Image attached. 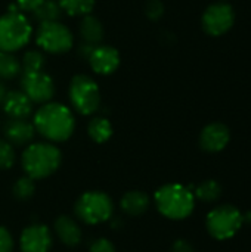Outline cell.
Here are the masks:
<instances>
[{"label": "cell", "mask_w": 251, "mask_h": 252, "mask_svg": "<svg viewBox=\"0 0 251 252\" xmlns=\"http://www.w3.org/2000/svg\"><path fill=\"white\" fill-rule=\"evenodd\" d=\"M231 140V131L223 123H212L206 126L200 134V146L209 154L223 151Z\"/></svg>", "instance_id": "cell-12"}, {"label": "cell", "mask_w": 251, "mask_h": 252, "mask_svg": "<svg viewBox=\"0 0 251 252\" xmlns=\"http://www.w3.org/2000/svg\"><path fill=\"white\" fill-rule=\"evenodd\" d=\"M149 205H151L149 196L141 190H130V192L124 193L120 201L121 210L130 217L142 216L143 213H146L149 210Z\"/></svg>", "instance_id": "cell-17"}, {"label": "cell", "mask_w": 251, "mask_h": 252, "mask_svg": "<svg viewBox=\"0 0 251 252\" xmlns=\"http://www.w3.org/2000/svg\"><path fill=\"white\" fill-rule=\"evenodd\" d=\"M70 100L81 115H92L101 105L99 86L89 75H75L70 83Z\"/></svg>", "instance_id": "cell-7"}, {"label": "cell", "mask_w": 251, "mask_h": 252, "mask_svg": "<svg viewBox=\"0 0 251 252\" xmlns=\"http://www.w3.org/2000/svg\"><path fill=\"white\" fill-rule=\"evenodd\" d=\"M21 71L19 61L10 53L0 50V78L1 80H10L16 77Z\"/></svg>", "instance_id": "cell-23"}, {"label": "cell", "mask_w": 251, "mask_h": 252, "mask_svg": "<svg viewBox=\"0 0 251 252\" xmlns=\"http://www.w3.org/2000/svg\"><path fill=\"white\" fill-rule=\"evenodd\" d=\"M33 34V27L21 12H7L0 16V50L15 52L24 47Z\"/></svg>", "instance_id": "cell-5"}, {"label": "cell", "mask_w": 251, "mask_h": 252, "mask_svg": "<svg viewBox=\"0 0 251 252\" xmlns=\"http://www.w3.org/2000/svg\"><path fill=\"white\" fill-rule=\"evenodd\" d=\"M44 0H16V6L21 12H34Z\"/></svg>", "instance_id": "cell-30"}, {"label": "cell", "mask_w": 251, "mask_h": 252, "mask_svg": "<svg viewBox=\"0 0 251 252\" xmlns=\"http://www.w3.org/2000/svg\"><path fill=\"white\" fill-rule=\"evenodd\" d=\"M53 239L50 230L40 223L25 227L19 238L21 252H49Z\"/></svg>", "instance_id": "cell-11"}, {"label": "cell", "mask_w": 251, "mask_h": 252, "mask_svg": "<svg viewBox=\"0 0 251 252\" xmlns=\"http://www.w3.org/2000/svg\"><path fill=\"white\" fill-rule=\"evenodd\" d=\"M34 18L40 21V24L44 22H55L59 19L62 9L58 3V0H44L34 12Z\"/></svg>", "instance_id": "cell-21"}, {"label": "cell", "mask_w": 251, "mask_h": 252, "mask_svg": "<svg viewBox=\"0 0 251 252\" xmlns=\"http://www.w3.org/2000/svg\"><path fill=\"white\" fill-rule=\"evenodd\" d=\"M164 13V4L161 0H146L145 3V15L152 19L157 21L163 16Z\"/></svg>", "instance_id": "cell-27"}, {"label": "cell", "mask_w": 251, "mask_h": 252, "mask_svg": "<svg viewBox=\"0 0 251 252\" xmlns=\"http://www.w3.org/2000/svg\"><path fill=\"white\" fill-rule=\"evenodd\" d=\"M72 34L61 22H44L37 30V44L49 53H65L72 47Z\"/></svg>", "instance_id": "cell-8"}, {"label": "cell", "mask_w": 251, "mask_h": 252, "mask_svg": "<svg viewBox=\"0 0 251 252\" xmlns=\"http://www.w3.org/2000/svg\"><path fill=\"white\" fill-rule=\"evenodd\" d=\"M36 180H33L28 176H24L18 179L13 185V196L19 201H28L33 198L36 192Z\"/></svg>", "instance_id": "cell-24"}, {"label": "cell", "mask_w": 251, "mask_h": 252, "mask_svg": "<svg viewBox=\"0 0 251 252\" xmlns=\"http://www.w3.org/2000/svg\"><path fill=\"white\" fill-rule=\"evenodd\" d=\"M172 252H195V248L186 239H178L172 245Z\"/></svg>", "instance_id": "cell-31"}, {"label": "cell", "mask_w": 251, "mask_h": 252, "mask_svg": "<svg viewBox=\"0 0 251 252\" xmlns=\"http://www.w3.org/2000/svg\"><path fill=\"white\" fill-rule=\"evenodd\" d=\"M3 109L12 120H27L33 112V102L21 92H7L3 100Z\"/></svg>", "instance_id": "cell-14"}, {"label": "cell", "mask_w": 251, "mask_h": 252, "mask_svg": "<svg viewBox=\"0 0 251 252\" xmlns=\"http://www.w3.org/2000/svg\"><path fill=\"white\" fill-rule=\"evenodd\" d=\"M243 224V213L237 207L228 204L213 208L206 219L207 232L217 241H228L234 238Z\"/></svg>", "instance_id": "cell-6"}, {"label": "cell", "mask_w": 251, "mask_h": 252, "mask_svg": "<svg viewBox=\"0 0 251 252\" xmlns=\"http://www.w3.org/2000/svg\"><path fill=\"white\" fill-rule=\"evenodd\" d=\"M194 196L201 202H215L222 196V185L213 179L204 180L195 188Z\"/></svg>", "instance_id": "cell-20"}, {"label": "cell", "mask_w": 251, "mask_h": 252, "mask_svg": "<svg viewBox=\"0 0 251 252\" xmlns=\"http://www.w3.org/2000/svg\"><path fill=\"white\" fill-rule=\"evenodd\" d=\"M155 207L169 220H185L195 208V196L191 188L179 183L161 186L154 196Z\"/></svg>", "instance_id": "cell-2"}, {"label": "cell", "mask_w": 251, "mask_h": 252, "mask_svg": "<svg viewBox=\"0 0 251 252\" xmlns=\"http://www.w3.org/2000/svg\"><path fill=\"white\" fill-rule=\"evenodd\" d=\"M36 134L34 124L28 123L27 120H9L4 126V136L6 140L13 146H24L28 145Z\"/></svg>", "instance_id": "cell-16"}, {"label": "cell", "mask_w": 251, "mask_h": 252, "mask_svg": "<svg viewBox=\"0 0 251 252\" xmlns=\"http://www.w3.org/2000/svg\"><path fill=\"white\" fill-rule=\"evenodd\" d=\"M44 62V56L38 50H28L22 58L24 71H43Z\"/></svg>", "instance_id": "cell-25"}, {"label": "cell", "mask_w": 251, "mask_h": 252, "mask_svg": "<svg viewBox=\"0 0 251 252\" xmlns=\"http://www.w3.org/2000/svg\"><path fill=\"white\" fill-rule=\"evenodd\" d=\"M61 151L46 142L31 143L22 154L21 164L28 177L33 180H41L52 176L61 165Z\"/></svg>", "instance_id": "cell-3"}, {"label": "cell", "mask_w": 251, "mask_h": 252, "mask_svg": "<svg viewBox=\"0 0 251 252\" xmlns=\"http://www.w3.org/2000/svg\"><path fill=\"white\" fill-rule=\"evenodd\" d=\"M75 217L89 226L108 221L114 214L112 199L101 190H89L80 195L74 205Z\"/></svg>", "instance_id": "cell-4"}, {"label": "cell", "mask_w": 251, "mask_h": 252, "mask_svg": "<svg viewBox=\"0 0 251 252\" xmlns=\"http://www.w3.org/2000/svg\"><path fill=\"white\" fill-rule=\"evenodd\" d=\"M80 35L84 41V44L89 46H98L102 38H104V27L101 24V21L95 16L84 15L83 21L80 24Z\"/></svg>", "instance_id": "cell-18"}, {"label": "cell", "mask_w": 251, "mask_h": 252, "mask_svg": "<svg viewBox=\"0 0 251 252\" xmlns=\"http://www.w3.org/2000/svg\"><path fill=\"white\" fill-rule=\"evenodd\" d=\"M34 128L49 142H65L71 137L75 120L70 108L47 102L34 115Z\"/></svg>", "instance_id": "cell-1"}, {"label": "cell", "mask_w": 251, "mask_h": 252, "mask_svg": "<svg viewBox=\"0 0 251 252\" xmlns=\"http://www.w3.org/2000/svg\"><path fill=\"white\" fill-rule=\"evenodd\" d=\"M6 93H7V92H6L4 86H3V84L0 83V105L3 103V100H4V96H6Z\"/></svg>", "instance_id": "cell-32"}, {"label": "cell", "mask_w": 251, "mask_h": 252, "mask_svg": "<svg viewBox=\"0 0 251 252\" xmlns=\"http://www.w3.org/2000/svg\"><path fill=\"white\" fill-rule=\"evenodd\" d=\"M87 133H89V137L95 143H105L112 136V126L108 118L95 117L90 120V123L87 126Z\"/></svg>", "instance_id": "cell-19"}, {"label": "cell", "mask_w": 251, "mask_h": 252, "mask_svg": "<svg viewBox=\"0 0 251 252\" xmlns=\"http://www.w3.org/2000/svg\"><path fill=\"white\" fill-rule=\"evenodd\" d=\"M235 21V13L231 4L228 3H215L210 4L203 13V28L209 35L219 37L228 32Z\"/></svg>", "instance_id": "cell-10"}, {"label": "cell", "mask_w": 251, "mask_h": 252, "mask_svg": "<svg viewBox=\"0 0 251 252\" xmlns=\"http://www.w3.org/2000/svg\"><path fill=\"white\" fill-rule=\"evenodd\" d=\"M89 252H117L115 251V247L114 244L107 239V238H99V239H95L89 248Z\"/></svg>", "instance_id": "cell-28"}, {"label": "cell", "mask_w": 251, "mask_h": 252, "mask_svg": "<svg viewBox=\"0 0 251 252\" xmlns=\"http://www.w3.org/2000/svg\"><path fill=\"white\" fill-rule=\"evenodd\" d=\"M243 220H244V223H251V213L243 214Z\"/></svg>", "instance_id": "cell-33"}, {"label": "cell", "mask_w": 251, "mask_h": 252, "mask_svg": "<svg viewBox=\"0 0 251 252\" xmlns=\"http://www.w3.org/2000/svg\"><path fill=\"white\" fill-rule=\"evenodd\" d=\"M15 164V151L7 140L0 139V170H9Z\"/></svg>", "instance_id": "cell-26"}, {"label": "cell", "mask_w": 251, "mask_h": 252, "mask_svg": "<svg viewBox=\"0 0 251 252\" xmlns=\"http://www.w3.org/2000/svg\"><path fill=\"white\" fill-rule=\"evenodd\" d=\"M21 87L34 103H47L55 94V83L44 71H22Z\"/></svg>", "instance_id": "cell-9"}, {"label": "cell", "mask_w": 251, "mask_h": 252, "mask_svg": "<svg viewBox=\"0 0 251 252\" xmlns=\"http://www.w3.org/2000/svg\"><path fill=\"white\" fill-rule=\"evenodd\" d=\"M53 230L58 236V239L65 245V247H77L80 245L81 239H83V232L80 229V226L77 224V221L70 217V216H59L55 220L53 224Z\"/></svg>", "instance_id": "cell-15"}, {"label": "cell", "mask_w": 251, "mask_h": 252, "mask_svg": "<svg viewBox=\"0 0 251 252\" xmlns=\"http://www.w3.org/2000/svg\"><path fill=\"white\" fill-rule=\"evenodd\" d=\"M61 9L67 12L71 16H84L89 15L93 7L96 0H58Z\"/></svg>", "instance_id": "cell-22"}, {"label": "cell", "mask_w": 251, "mask_h": 252, "mask_svg": "<svg viewBox=\"0 0 251 252\" xmlns=\"http://www.w3.org/2000/svg\"><path fill=\"white\" fill-rule=\"evenodd\" d=\"M87 59L92 69L101 75L112 74L120 65V53L112 46H95Z\"/></svg>", "instance_id": "cell-13"}, {"label": "cell", "mask_w": 251, "mask_h": 252, "mask_svg": "<svg viewBox=\"0 0 251 252\" xmlns=\"http://www.w3.org/2000/svg\"><path fill=\"white\" fill-rule=\"evenodd\" d=\"M13 238L10 232L0 226V252H13Z\"/></svg>", "instance_id": "cell-29"}]
</instances>
